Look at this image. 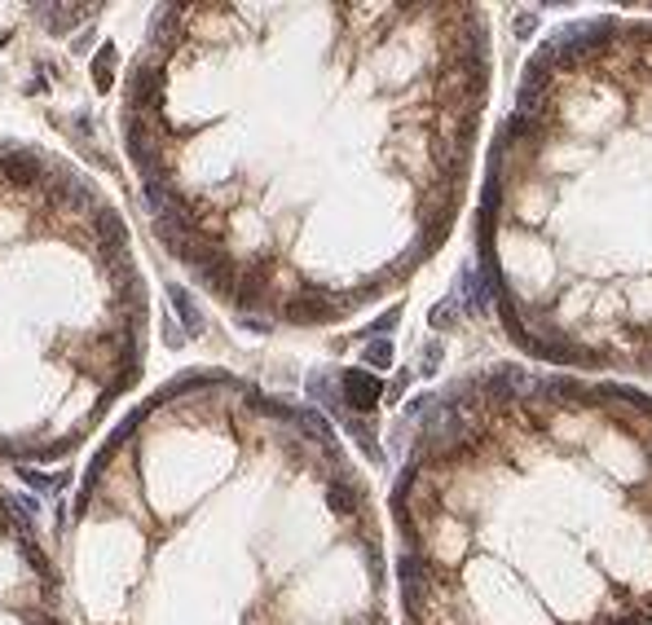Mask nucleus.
I'll return each instance as SVG.
<instances>
[{"label":"nucleus","mask_w":652,"mask_h":625,"mask_svg":"<svg viewBox=\"0 0 652 625\" xmlns=\"http://www.w3.org/2000/svg\"><path fill=\"white\" fill-rule=\"evenodd\" d=\"M410 625H652V401L463 383L397 489Z\"/></svg>","instance_id":"1"},{"label":"nucleus","mask_w":652,"mask_h":625,"mask_svg":"<svg viewBox=\"0 0 652 625\" xmlns=\"http://www.w3.org/2000/svg\"><path fill=\"white\" fill-rule=\"evenodd\" d=\"M366 362H375V366H389V362H392V348H389V344H375V348H366Z\"/></svg>","instance_id":"4"},{"label":"nucleus","mask_w":652,"mask_h":625,"mask_svg":"<svg viewBox=\"0 0 652 625\" xmlns=\"http://www.w3.org/2000/svg\"><path fill=\"white\" fill-rule=\"evenodd\" d=\"M485 251L533 357L652 375V22L591 27L529 66Z\"/></svg>","instance_id":"2"},{"label":"nucleus","mask_w":652,"mask_h":625,"mask_svg":"<svg viewBox=\"0 0 652 625\" xmlns=\"http://www.w3.org/2000/svg\"><path fill=\"white\" fill-rule=\"evenodd\" d=\"M344 383H349V392H353V405H357V410H371V405H375V396H380V383H375V379H366L362 371H353Z\"/></svg>","instance_id":"3"}]
</instances>
